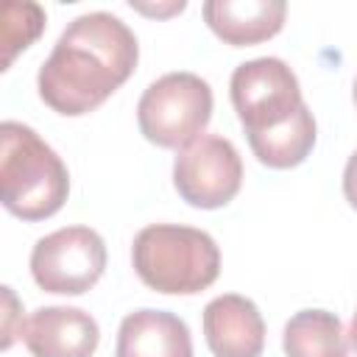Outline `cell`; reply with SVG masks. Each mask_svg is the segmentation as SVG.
<instances>
[{
  "label": "cell",
  "instance_id": "1",
  "mask_svg": "<svg viewBox=\"0 0 357 357\" xmlns=\"http://www.w3.org/2000/svg\"><path fill=\"white\" fill-rule=\"evenodd\" d=\"M139 45L134 31L109 11L75 17L39 67V98L64 117L95 112L134 73Z\"/></svg>",
  "mask_w": 357,
  "mask_h": 357
},
{
  "label": "cell",
  "instance_id": "2",
  "mask_svg": "<svg viewBox=\"0 0 357 357\" xmlns=\"http://www.w3.org/2000/svg\"><path fill=\"white\" fill-rule=\"evenodd\" d=\"M0 195L3 206L22 220L56 215L70 195V173L61 156L17 120L0 126Z\"/></svg>",
  "mask_w": 357,
  "mask_h": 357
},
{
  "label": "cell",
  "instance_id": "3",
  "mask_svg": "<svg viewBox=\"0 0 357 357\" xmlns=\"http://www.w3.org/2000/svg\"><path fill=\"white\" fill-rule=\"evenodd\" d=\"M131 262L142 284L167 296H192L206 290L220 273V248L212 234L176 226L151 223L137 231Z\"/></svg>",
  "mask_w": 357,
  "mask_h": 357
},
{
  "label": "cell",
  "instance_id": "4",
  "mask_svg": "<svg viewBox=\"0 0 357 357\" xmlns=\"http://www.w3.org/2000/svg\"><path fill=\"white\" fill-rule=\"evenodd\" d=\"M212 117L209 84L187 70L156 78L137 103V123L148 142L159 148H187Z\"/></svg>",
  "mask_w": 357,
  "mask_h": 357
},
{
  "label": "cell",
  "instance_id": "5",
  "mask_svg": "<svg viewBox=\"0 0 357 357\" xmlns=\"http://www.w3.org/2000/svg\"><path fill=\"white\" fill-rule=\"evenodd\" d=\"M229 89L245 137L284 126L304 106L296 73L276 56L251 59L234 67Z\"/></svg>",
  "mask_w": 357,
  "mask_h": 357
},
{
  "label": "cell",
  "instance_id": "6",
  "mask_svg": "<svg viewBox=\"0 0 357 357\" xmlns=\"http://www.w3.org/2000/svg\"><path fill=\"white\" fill-rule=\"evenodd\" d=\"M106 268V243L89 226H64L42 240L31 251V276L45 293L81 296Z\"/></svg>",
  "mask_w": 357,
  "mask_h": 357
},
{
  "label": "cell",
  "instance_id": "7",
  "mask_svg": "<svg viewBox=\"0 0 357 357\" xmlns=\"http://www.w3.org/2000/svg\"><path fill=\"white\" fill-rule=\"evenodd\" d=\"M176 192L198 209L226 206L243 184V159L226 137L201 134L173 162Z\"/></svg>",
  "mask_w": 357,
  "mask_h": 357
},
{
  "label": "cell",
  "instance_id": "8",
  "mask_svg": "<svg viewBox=\"0 0 357 357\" xmlns=\"http://www.w3.org/2000/svg\"><path fill=\"white\" fill-rule=\"evenodd\" d=\"M204 337L215 357H259L265 349L262 312L251 298L223 293L204 307Z\"/></svg>",
  "mask_w": 357,
  "mask_h": 357
},
{
  "label": "cell",
  "instance_id": "9",
  "mask_svg": "<svg viewBox=\"0 0 357 357\" xmlns=\"http://www.w3.org/2000/svg\"><path fill=\"white\" fill-rule=\"evenodd\" d=\"M22 340L33 357H92L100 329L78 307H42L25 321Z\"/></svg>",
  "mask_w": 357,
  "mask_h": 357
},
{
  "label": "cell",
  "instance_id": "10",
  "mask_svg": "<svg viewBox=\"0 0 357 357\" xmlns=\"http://www.w3.org/2000/svg\"><path fill=\"white\" fill-rule=\"evenodd\" d=\"M204 20L215 36L231 47L259 45L284 25L287 3L282 0H206Z\"/></svg>",
  "mask_w": 357,
  "mask_h": 357
},
{
  "label": "cell",
  "instance_id": "11",
  "mask_svg": "<svg viewBox=\"0 0 357 357\" xmlns=\"http://www.w3.org/2000/svg\"><path fill=\"white\" fill-rule=\"evenodd\" d=\"M114 357H192V337L178 315L137 310L117 329Z\"/></svg>",
  "mask_w": 357,
  "mask_h": 357
},
{
  "label": "cell",
  "instance_id": "12",
  "mask_svg": "<svg viewBox=\"0 0 357 357\" xmlns=\"http://www.w3.org/2000/svg\"><path fill=\"white\" fill-rule=\"evenodd\" d=\"M349 332L329 310H301L284 324L287 357H349Z\"/></svg>",
  "mask_w": 357,
  "mask_h": 357
},
{
  "label": "cell",
  "instance_id": "13",
  "mask_svg": "<svg viewBox=\"0 0 357 357\" xmlns=\"http://www.w3.org/2000/svg\"><path fill=\"white\" fill-rule=\"evenodd\" d=\"M248 145L254 151V156L273 170H287L301 165L312 145H315V117L310 112V106L304 103L293 120H287L279 128L262 131V134H251Z\"/></svg>",
  "mask_w": 357,
  "mask_h": 357
},
{
  "label": "cell",
  "instance_id": "14",
  "mask_svg": "<svg viewBox=\"0 0 357 357\" xmlns=\"http://www.w3.org/2000/svg\"><path fill=\"white\" fill-rule=\"evenodd\" d=\"M45 28V11L36 3H17L8 0L3 3V70L11 67L14 56L20 50H25Z\"/></svg>",
  "mask_w": 357,
  "mask_h": 357
},
{
  "label": "cell",
  "instance_id": "15",
  "mask_svg": "<svg viewBox=\"0 0 357 357\" xmlns=\"http://www.w3.org/2000/svg\"><path fill=\"white\" fill-rule=\"evenodd\" d=\"M343 195H346V201L357 209V151L349 156L346 170H343Z\"/></svg>",
  "mask_w": 357,
  "mask_h": 357
},
{
  "label": "cell",
  "instance_id": "16",
  "mask_svg": "<svg viewBox=\"0 0 357 357\" xmlns=\"http://www.w3.org/2000/svg\"><path fill=\"white\" fill-rule=\"evenodd\" d=\"M349 340H351V346H354V351H357V312H354V318H351V329H349Z\"/></svg>",
  "mask_w": 357,
  "mask_h": 357
},
{
  "label": "cell",
  "instance_id": "17",
  "mask_svg": "<svg viewBox=\"0 0 357 357\" xmlns=\"http://www.w3.org/2000/svg\"><path fill=\"white\" fill-rule=\"evenodd\" d=\"M351 98H354V106H357V78H354V89H351Z\"/></svg>",
  "mask_w": 357,
  "mask_h": 357
}]
</instances>
